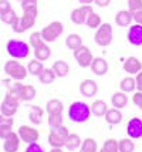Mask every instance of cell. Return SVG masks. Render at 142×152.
<instances>
[{
    "instance_id": "obj_31",
    "label": "cell",
    "mask_w": 142,
    "mask_h": 152,
    "mask_svg": "<svg viewBox=\"0 0 142 152\" xmlns=\"http://www.w3.org/2000/svg\"><path fill=\"white\" fill-rule=\"evenodd\" d=\"M55 73L53 71V68H44L41 74L39 75V80H40L41 84H51L53 81L55 80Z\"/></svg>"
},
{
    "instance_id": "obj_10",
    "label": "cell",
    "mask_w": 142,
    "mask_h": 152,
    "mask_svg": "<svg viewBox=\"0 0 142 152\" xmlns=\"http://www.w3.org/2000/svg\"><path fill=\"white\" fill-rule=\"evenodd\" d=\"M19 137L23 142H26V144H33V142H37L39 138H40V134L39 131L33 128V126H28V125H21L19 128Z\"/></svg>"
},
{
    "instance_id": "obj_6",
    "label": "cell",
    "mask_w": 142,
    "mask_h": 152,
    "mask_svg": "<svg viewBox=\"0 0 142 152\" xmlns=\"http://www.w3.org/2000/svg\"><path fill=\"white\" fill-rule=\"evenodd\" d=\"M112 26L109 23H102L101 26L97 28V33H95V43L101 47H107L112 43Z\"/></svg>"
},
{
    "instance_id": "obj_51",
    "label": "cell",
    "mask_w": 142,
    "mask_h": 152,
    "mask_svg": "<svg viewBox=\"0 0 142 152\" xmlns=\"http://www.w3.org/2000/svg\"><path fill=\"white\" fill-rule=\"evenodd\" d=\"M17 1H21V0H17Z\"/></svg>"
},
{
    "instance_id": "obj_8",
    "label": "cell",
    "mask_w": 142,
    "mask_h": 152,
    "mask_svg": "<svg viewBox=\"0 0 142 152\" xmlns=\"http://www.w3.org/2000/svg\"><path fill=\"white\" fill-rule=\"evenodd\" d=\"M74 57L77 60V63H78V66L82 67V68L91 67V63L94 60V56L91 53V50L84 44L81 47H78L77 50H74Z\"/></svg>"
},
{
    "instance_id": "obj_29",
    "label": "cell",
    "mask_w": 142,
    "mask_h": 152,
    "mask_svg": "<svg viewBox=\"0 0 142 152\" xmlns=\"http://www.w3.org/2000/svg\"><path fill=\"white\" fill-rule=\"evenodd\" d=\"M81 144H82V141L77 134H70L67 141H66V148H67L68 151H74L77 148H80Z\"/></svg>"
},
{
    "instance_id": "obj_44",
    "label": "cell",
    "mask_w": 142,
    "mask_h": 152,
    "mask_svg": "<svg viewBox=\"0 0 142 152\" xmlns=\"http://www.w3.org/2000/svg\"><path fill=\"white\" fill-rule=\"evenodd\" d=\"M132 101H134V104L136 107H139V110H142V93L141 91H138L132 95Z\"/></svg>"
},
{
    "instance_id": "obj_45",
    "label": "cell",
    "mask_w": 142,
    "mask_h": 152,
    "mask_svg": "<svg viewBox=\"0 0 142 152\" xmlns=\"http://www.w3.org/2000/svg\"><path fill=\"white\" fill-rule=\"evenodd\" d=\"M26 152H44V151L37 142H33V144H28V146L26 148Z\"/></svg>"
},
{
    "instance_id": "obj_2",
    "label": "cell",
    "mask_w": 142,
    "mask_h": 152,
    "mask_svg": "<svg viewBox=\"0 0 142 152\" xmlns=\"http://www.w3.org/2000/svg\"><path fill=\"white\" fill-rule=\"evenodd\" d=\"M37 16H39V10H37V7L27 9V10H23V16L19 19V23L13 27L14 33H17V34L24 33V31L30 30L31 27H34Z\"/></svg>"
},
{
    "instance_id": "obj_11",
    "label": "cell",
    "mask_w": 142,
    "mask_h": 152,
    "mask_svg": "<svg viewBox=\"0 0 142 152\" xmlns=\"http://www.w3.org/2000/svg\"><path fill=\"white\" fill-rule=\"evenodd\" d=\"M127 132L131 139L142 138V119L141 118H131L127 125Z\"/></svg>"
},
{
    "instance_id": "obj_37",
    "label": "cell",
    "mask_w": 142,
    "mask_h": 152,
    "mask_svg": "<svg viewBox=\"0 0 142 152\" xmlns=\"http://www.w3.org/2000/svg\"><path fill=\"white\" fill-rule=\"evenodd\" d=\"M28 43H30V46L33 47V48H37V47L41 46V44L46 43V41L43 40L40 31H34V33H31L30 37H28Z\"/></svg>"
},
{
    "instance_id": "obj_34",
    "label": "cell",
    "mask_w": 142,
    "mask_h": 152,
    "mask_svg": "<svg viewBox=\"0 0 142 152\" xmlns=\"http://www.w3.org/2000/svg\"><path fill=\"white\" fill-rule=\"evenodd\" d=\"M85 24H87L90 28H98V27L102 24V20H101V16L100 14H97L95 12H92V13L90 14L87 17V21H85Z\"/></svg>"
},
{
    "instance_id": "obj_3",
    "label": "cell",
    "mask_w": 142,
    "mask_h": 152,
    "mask_svg": "<svg viewBox=\"0 0 142 152\" xmlns=\"http://www.w3.org/2000/svg\"><path fill=\"white\" fill-rule=\"evenodd\" d=\"M4 73L10 78H13L14 81H23L27 77L28 71L20 61H16V58H13L4 64Z\"/></svg>"
},
{
    "instance_id": "obj_26",
    "label": "cell",
    "mask_w": 142,
    "mask_h": 152,
    "mask_svg": "<svg viewBox=\"0 0 142 152\" xmlns=\"http://www.w3.org/2000/svg\"><path fill=\"white\" fill-rule=\"evenodd\" d=\"M66 44H67V47L70 48V50H77L78 47L82 46V39L80 34H70V36H67V39H66Z\"/></svg>"
},
{
    "instance_id": "obj_39",
    "label": "cell",
    "mask_w": 142,
    "mask_h": 152,
    "mask_svg": "<svg viewBox=\"0 0 142 152\" xmlns=\"http://www.w3.org/2000/svg\"><path fill=\"white\" fill-rule=\"evenodd\" d=\"M128 10L131 13L142 10V0H128Z\"/></svg>"
},
{
    "instance_id": "obj_33",
    "label": "cell",
    "mask_w": 142,
    "mask_h": 152,
    "mask_svg": "<svg viewBox=\"0 0 142 152\" xmlns=\"http://www.w3.org/2000/svg\"><path fill=\"white\" fill-rule=\"evenodd\" d=\"M119 87H121V91H124V93H132L136 88V81L134 77H127L121 81Z\"/></svg>"
},
{
    "instance_id": "obj_5",
    "label": "cell",
    "mask_w": 142,
    "mask_h": 152,
    "mask_svg": "<svg viewBox=\"0 0 142 152\" xmlns=\"http://www.w3.org/2000/svg\"><path fill=\"white\" fill-rule=\"evenodd\" d=\"M40 33L46 43H53L64 33V26H63V23L55 20V21H51L47 27H44Z\"/></svg>"
},
{
    "instance_id": "obj_7",
    "label": "cell",
    "mask_w": 142,
    "mask_h": 152,
    "mask_svg": "<svg viewBox=\"0 0 142 152\" xmlns=\"http://www.w3.org/2000/svg\"><path fill=\"white\" fill-rule=\"evenodd\" d=\"M19 107H20V98L14 97L13 94L7 93V95L4 97L1 105H0V114L6 115V117H13L17 113Z\"/></svg>"
},
{
    "instance_id": "obj_48",
    "label": "cell",
    "mask_w": 142,
    "mask_h": 152,
    "mask_svg": "<svg viewBox=\"0 0 142 152\" xmlns=\"http://www.w3.org/2000/svg\"><path fill=\"white\" fill-rule=\"evenodd\" d=\"M94 3L98 7H107V6H109L111 0H94Z\"/></svg>"
},
{
    "instance_id": "obj_25",
    "label": "cell",
    "mask_w": 142,
    "mask_h": 152,
    "mask_svg": "<svg viewBox=\"0 0 142 152\" xmlns=\"http://www.w3.org/2000/svg\"><path fill=\"white\" fill-rule=\"evenodd\" d=\"M19 16H17V13L14 12L13 9L12 10H9V12H6V13L0 14V20L3 21V23H6V24H9V26L14 27L17 23H19Z\"/></svg>"
},
{
    "instance_id": "obj_38",
    "label": "cell",
    "mask_w": 142,
    "mask_h": 152,
    "mask_svg": "<svg viewBox=\"0 0 142 152\" xmlns=\"http://www.w3.org/2000/svg\"><path fill=\"white\" fill-rule=\"evenodd\" d=\"M48 125L51 128L63 125V114H48Z\"/></svg>"
},
{
    "instance_id": "obj_43",
    "label": "cell",
    "mask_w": 142,
    "mask_h": 152,
    "mask_svg": "<svg viewBox=\"0 0 142 152\" xmlns=\"http://www.w3.org/2000/svg\"><path fill=\"white\" fill-rule=\"evenodd\" d=\"M14 124V119L12 117H6V115H1L0 114V125H10L13 126Z\"/></svg>"
},
{
    "instance_id": "obj_41",
    "label": "cell",
    "mask_w": 142,
    "mask_h": 152,
    "mask_svg": "<svg viewBox=\"0 0 142 152\" xmlns=\"http://www.w3.org/2000/svg\"><path fill=\"white\" fill-rule=\"evenodd\" d=\"M20 4H21V9H23V10H27V9L37 7V0H21Z\"/></svg>"
},
{
    "instance_id": "obj_35",
    "label": "cell",
    "mask_w": 142,
    "mask_h": 152,
    "mask_svg": "<svg viewBox=\"0 0 142 152\" xmlns=\"http://www.w3.org/2000/svg\"><path fill=\"white\" fill-rule=\"evenodd\" d=\"M118 148H119V152H134L135 151V144L131 139L124 138L121 141H118Z\"/></svg>"
},
{
    "instance_id": "obj_42",
    "label": "cell",
    "mask_w": 142,
    "mask_h": 152,
    "mask_svg": "<svg viewBox=\"0 0 142 152\" xmlns=\"http://www.w3.org/2000/svg\"><path fill=\"white\" fill-rule=\"evenodd\" d=\"M9 10H12V4L9 0H0V14L6 13Z\"/></svg>"
},
{
    "instance_id": "obj_18",
    "label": "cell",
    "mask_w": 142,
    "mask_h": 152,
    "mask_svg": "<svg viewBox=\"0 0 142 152\" xmlns=\"http://www.w3.org/2000/svg\"><path fill=\"white\" fill-rule=\"evenodd\" d=\"M36 88H34L33 86H23L21 84V87L19 88V93H17V95H19V98H20V101H24V102H28V101H31V99L36 98Z\"/></svg>"
},
{
    "instance_id": "obj_49",
    "label": "cell",
    "mask_w": 142,
    "mask_h": 152,
    "mask_svg": "<svg viewBox=\"0 0 142 152\" xmlns=\"http://www.w3.org/2000/svg\"><path fill=\"white\" fill-rule=\"evenodd\" d=\"M80 1V4H91V3H94V0H78Z\"/></svg>"
},
{
    "instance_id": "obj_19",
    "label": "cell",
    "mask_w": 142,
    "mask_h": 152,
    "mask_svg": "<svg viewBox=\"0 0 142 152\" xmlns=\"http://www.w3.org/2000/svg\"><path fill=\"white\" fill-rule=\"evenodd\" d=\"M111 102H112V107L121 110L124 107H127V104H128V95H127V93H124V91H118V93H115L112 95Z\"/></svg>"
},
{
    "instance_id": "obj_46",
    "label": "cell",
    "mask_w": 142,
    "mask_h": 152,
    "mask_svg": "<svg viewBox=\"0 0 142 152\" xmlns=\"http://www.w3.org/2000/svg\"><path fill=\"white\" fill-rule=\"evenodd\" d=\"M135 81H136V90L142 93V71H139V73L136 74Z\"/></svg>"
},
{
    "instance_id": "obj_47",
    "label": "cell",
    "mask_w": 142,
    "mask_h": 152,
    "mask_svg": "<svg viewBox=\"0 0 142 152\" xmlns=\"http://www.w3.org/2000/svg\"><path fill=\"white\" fill-rule=\"evenodd\" d=\"M132 16H134V21L142 26V10L136 12V13H132Z\"/></svg>"
},
{
    "instance_id": "obj_4",
    "label": "cell",
    "mask_w": 142,
    "mask_h": 152,
    "mask_svg": "<svg viewBox=\"0 0 142 152\" xmlns=\"http://www.w3.org/2000/svg\"><path fill=\"white\" fill-rule=\"evenodd\" d=\"M6 50L9 56L12 58L16 60H21V58H26L30 53V47H28L27 43L21 41V40H10L7 43Z\"/></svg>"
},
{
    "instance_id": "obj_28",
    "label": "cell",
    "mask_w": 142,
    "mask_h": 152,
    "mask_svg": "<svg viewBox=\"0 0 142 152\" xmlns=\"http://www.w3.org/2000/svg\"><path fill=\"white\" fill-rule=\"evenodd\" d=\"M46 110H47L48 114H63L64 104L58 99H50L47 102V105H46Z\"/></svg>"
},
{
    "instance_id": "obj_30",
    "label": "cell",
    "mask_w": 142,
    "mask_h": 152,
    "mask_svg": "<svg viewBox=\"0 0 142 152\" xmlns=\"http://www.w3.org/2000/svg\"><path fill=\"white\" fill-rule=\"evenodd\" d=\"M48 144L53 146V148H63V146H66V141L61 138L54 129H51L50 135H48Z\"/></svg>"
},
{
    "instance_id": "obj_24",
    "label": "cell",
    "mask_w": 142,
    "mask_h": 152,
    "mask_svg": "<svg viewBox=\"0 0 142 152\" xmlns=\"http://www.w3.org/2000/svg\"><path fill=\"white\" fill-rule=\"evenodd\" d=\"M34 56H36V58L40 60V61H46V60H48L50 56H51V48H50L46 43H43L41 46H39L37 48H34Z\"/></svg>"
},
{
    "instance_id": "obj_20",
    "label": "cell",
    "mask_w": 142,
    "mask_h": 152,
    "mask_svg": "<svg viewBox=\"0 0 142 152\" xmlns=\"http://www.w3.org/2000/svg\"><path fill=\"white\" fill-rule=\"evenodd\" d=\"M43 115H44V110L43 108H40V107H37V105H31L28 118H30V121L33 122L34 125L43 124Z\"/></svg>"
},
{
    "instance_id": "obj_17",
    "label": "cell",
    "mask_w": 142,
    "mask_h": 152,
    "mask_svg": "<svg viewBox=\"0 0 142 152\" xmlns=\"http://www.w3.org/2000/svg\"><path fill=\"white\" fill-rule=\"evenodd\" d=\"M134 20V16L129 10H119L115 16V23L119 27H129Z\"/></svg>"
},
{
    "instance_id": "obj_12",
    "label": "cell",
    "mask_w": 142,
    "mask_h": 152,
    "mask_svg": "<svg viewBox=\"0 0 142 152\" xmlns=\"http://www.w3.org/2000/svg\"><path fill=\"white\" fill-rule=\"evenodd\" d=\"M128 41L132 46H142V26L135 23L134 26H129L128 30Z\"/></svg>"
},
{
    "instance_id": "obj_36",
    "label": "cell",
    "mask_w": 142,
    "mask_h": 152,
    "mask_svg": "<svg viewBox=\"0 0 142 152\" xmlns=\"http://www.w3.org/2000/svg\"><path fill=\"white\" fill-rule=\"evenodd\" d=\"M101 152H119V148H118V141L117 139L109 138L104 142L102 145Z\"/></svg>"
},
{
    "instance_id": "obj_21",
    "label": "cell",
    "mask_w": 142,
    "mask_h": 152,
    "mask_svg": "<svg viewBox=\"0 0 142 152\" xmlns=\"http://www.w3.org/2000/svg\"><path fill=\"white\" fill-rule=\"evenodd\" d=\"M108 110L109 108H108V105H107V102L102 101V99H97V101L92 102V105H91V113L94 114L95 117H104Z\"/></svg>"
},
{
    "instance_id": "obj_15",
    "label": "cell",
    "mask_w": 142,
    "mask_h": 152,
    "mask_svg": "<svg viewBox=\"0 0 142 152\" xmlns=\"http://www.w3.org/2000/svg\"><path fill=\"white\" fill-rule=\"evenodd\" d=\"M80 91L84 97H94L95 94L98 93V84L95 83L94 80H84L81 84H80Z\"/></svg>"
},
{
    "instance_id": "obj_32",
    "label": "cell",
    "mask_w": 142,
    "mask_h": 152,
    "mask_svg": "<svg viewBox=\"0 0 142 152\" xmlns=\"http://www.w3.org/2000/svg\"><path fill=\"white\" fill-rule=\"evenodd\" d=\"M80 152H98V144L94 138H85L81 144Z\"/></svg>"
},
{
    "instance_id": "obj_23",
    "label": "cell",
    "mask_w": 142,
    "mask_h": 152,
    "mask_svg": "<svg viewBox=\"0 0 142 152\" xmlns=\"http://www.w3.org/2000/svg\"><path fill=\"white\" fill-rule=\"evenodd\" d=\"M105 121L108 124H111V125H117V124H119L122 121V113L118 108H111L105 114Z\"/></svg>"
},
{
    "instance_id": "obj_16",
    "label": "cell",
    "mask_w": 142,
    "mask_h": 152,
    "mask_svg": "<svg viewBox=\"0 0 142 152\" xmlns=\"http://www.w3.org/2000/svg\"><path fill=\"white\" fill-rule=\"evenodd\" d=\"M90 68L92 70V73L95 75H105L108 73V63H107V60L102 58V57H95L92 60Z\"/></svg>"
},
{
    "instance_id": "obj_40",
    "label": "cell",
    "mask_w": 142,
    "mask_h": 152,
    "mask_svg": "<svg viewBox=\"0 0 142 152\" xmlns=\"http://www.w3.org/2000/svg\"><path fill=\"white\" fill-rule=\"evenodd\" d=\"M13 132V126L10 125H0V138L6 139L7 137H10Z\"/></svg>"
},
{
    "instance_id": "obj_1",
    "label": "cell",
    "mask_w": 142,
    "mask_h": 152,
    "mask_svg": "<svg viewBox=\"0 0 142 152\" xmlns=\"http://www.w3.org/2000/svg\"><path fill=\"white\" fill-rule=\"evenodd\" d=\"M91 114H92L91 107H88V104L82 102V101H75L68 108V117L73 122H77V124H82V122L88 121Z\"/></svg>"
},
{
    "instance_id": "obj_50",
    "label": "cell",
    "mask_w": 142,
    "mask_h": 152,
    "mask_svg": "<svg viewBox=\"0 0 142 152\" xmlns=\"http://www.w3.org/2000/svg\"><path fill=\"white\" fill-rule=\"evenodd\" d=\"M50 152H64V151H63L61 148H53V149H51Z\"/></svg>"
},
{
    "instance_id": "obj_9",
    "label": "cell",
    "mask_w": 142,
    "mask_h": 152,
    "mask_svg": "<svg viewBox=\"0 0 142 152\" xmlns=\"http://www.w3.org/2000/svg\"><path fill=\"white\" fill-rule=\"evenodd\" d=\"M92 6L91 4H81V7L78 9H74L71 12V21L75 23V24H85L87 21V17L92 13Z\"/></svg>"
},
{
    "instance_id": "obj_14",
    "label": "cell",
    "mask_w": 142,
    "mask_h": 152,
    "mask_svg": "<svg viewBox=\"0 0 142 152\" xmlns=\"http://www.w3.org/2000/svg\"><path fill=\"white\" fill-rule=\"evenodd\" d=\"M20 142H21V139H20V137H19V134L13 131L10 137H7V138L4 139L3 149H4V152H17L19 148H20Z\"/></svg>"
},
{
    "instance_id": "obj_22",
    "label": "cell",
    "mask_w": 142,
    "mask_h": 152,
    "mask_svg": "<svg viewBox=\"0 0 142 152\" xmlns=\"http://www.w3.org/2000/svg\"><path fill=\"white\" fill-rule=\"evenodd\" d=\"M51 68H53V71L55 73V75L60 77V78L66 77V75L70 73V67H68V64L66 63V61H63V60H57V61H54V64H53Z\"/></svg>"
},
{
    "instance_id": "obj_13",
    "label": "cell",
    "mask_w": 142,
    "mask_h": 152,
    "mask_svg": "<svg viewBox=\"0 0 142 152\" xmlns=\"http://www.w3.org/2000/svg\"><path fill=\"white\" fill-rule=\"evenodd\" d=\"M122 68H124L125 73L131 74V75H136L139 71H142V63L136 57H128L124 61Z\"/></svg>"
},
{
    "instance_id": "obj_27",
    "label": "cell",
    "mask_w": 142,
    "mask_h": 152,
    "mask_svg": "<svg viewBox=\"0 0 142 152\" xmlns=\"http://www.w3.org/2000/svg\"><path fill=\"white\" fill-rule=\"evenodd\" d=\"M46 67L43 66V61H40V60H31L30 63L27 64V71H28V74H31V75H40L41 74V71L44 70Z\"/></svg>"
}]
</instances>
